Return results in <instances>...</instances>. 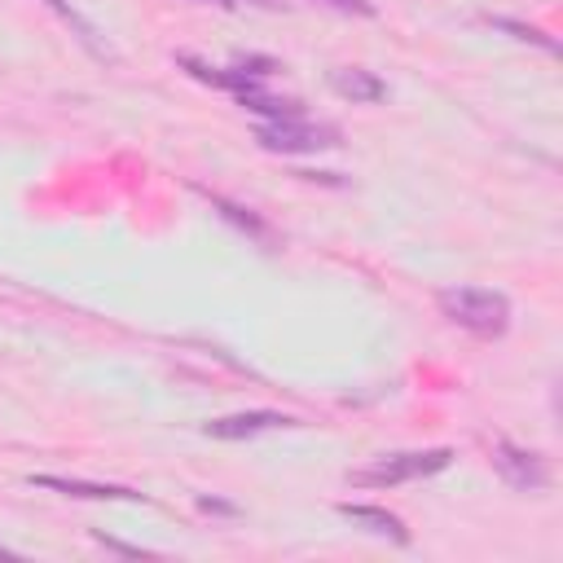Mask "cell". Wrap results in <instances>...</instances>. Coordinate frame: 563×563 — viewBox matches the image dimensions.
<instances>
[{"instance_id": "cell-11", "label": "cell", "mask_w": 563, "mask_h": 563, "mask_svg": "<svg viewBox=\"0 0 563 563\" xmlns=\"http://www.w3.org/2000/svg\"><path fill=\"white\" fill-rule=\"evenodd\" d=\"M216 207H220V216H229V220H233V224H242L246 233H255V238H264V233H268V229H264L246 207H233V202H224V198H216Z\"/></svg>"}, {"instance_id": "cell-7", "label": "cell", "mask_w": 563, "mask_h": 563, "mask_svg": "<svg viewBox=\"0 0 563 563\" xmlns=\"http://www.w3.org/2000/svg\"><path fill=\"white\" fill-rule=\"evenodd\" d=\"M339 515H347V519H352V523H361L365 532L387 537V541H396V545H405V541H409V528H405L391 510H383V506H352V501H343V506H339Z\"/></svg>"}, {"instance_id": "cell-1", "label": "cell", "mask_w": 563, "mask_h": 563, "mask_svg": "<svg viewBox=\"0 0 563 563\" xmlns=\"http://www.w3.org/2000/svg\"><path fill=\"white\" fill-rule=\"evenodd\" d=\"M440 312L453 325H462L479 339H497L510 325V299L501 290H488V286H449V290H440Z\"/></svg>"}, {"instance_id": "cell-5", "label": "cell", "mask_w": 563, "mask_h": 563, "mask_svg": "<svg viewBox=\"0 0 563 563\" xmlns=\"http://www.w3.org/2000/svg\"><path fill=\"white\" fill-rule=\"evenodd\" d=\"M282 427H295L290 413H273V409H251V413H229V418H211L202 431L211 440H251L260 431H282Z\"/></svg>"}, {"instance_id": "cell-3", "label": "cell", "mask_w": 563, "mask_h": 563, "mask_svg": "<svg viewBox=\"0 0 563 563\" xmlns=\"http://www.w3.org/2000/svg\"><path fill=\"white\" fill-rule=\"evenodd\" d=\"M255 141L273 154H317V150H334L339 145V128L330 123H308L303 114L295 119H268L255 128Z\"/></svg>"}, {"instance_id": "cell-8", "label": "cell", "mask_w": 563, "mask_h": 563, "mask_svg": "<svg viewBox=\"0 0 563 563\" xmlns=\"http://www.w3.org/2000/svg\"><path fill=\"white\" fill-rule=\"evenodd\" d=\"M330 88H334L339 97H347V101H383V97H387L383 79H374L369 70H356V66L330 70Z\"/></svg>"}, {"instance_id": "cell-6", "label": "cell", "mask_w": 563, "mask_h": 563, "mask_svg": "<svg viewBox=\"0 0 563 563\" xmlns=\"http://www.w3.org/2000/svg\"><path fill=\"white\" fill-rule=\"evenodd\" d=\"M31 484L66 497H88V501H145V493L123 484H92V479H62V475H31Z\"/></svg>"}, {"instance_id": "cell-4", "label": "cell", "mask_w": 563, "mask_h": 563, "mask_svg": "<svg viewBox=\"0 0 563 563\" xmlns=\"http://www.w3.org/2000/svg\"><path fill=\"white\" fill-rule=\"evenodd\" d=\"M493 466H497V475H501L510 488H519V493H537V488L550 484L545 462H541L532 449H519V444H510V440H501V444L493 449Z\"/></svg>"}, {"instance_id": "cell-2", "label": "cell", "mask_w": 563, "mask_h": 563, "mask_svg": "<svg viewBox=\"0 0 563 563\" xmlns=\"http://www.w3.org/2000/svg\"><path fill=\"white\" fill-rule=\"evenodd\" d=\"M453 462L449 449H422V453H387L361 471H347L352 484L361 488H391V484H405V479H422V475H435Z\"/></svg>"}, {"instance_id": "cell-10", "label": "cell", "mask_w": 563, "mask_h": 563, "mask_svg": "<svg viewBox=\"0 0 563 563\" xmlns=\"http://www.w3.org/2000/svg\"><path fill=\"white\" fill-rule=\"evenodd\" d=\"M44 4H48V9H53V13H57V18H62V22L70 26V31H75V40H79V44H84L88 53H97V57H106V48H101V40H97V26H92L88 18H79L70 0H44Z\"/></svg>"}, {"instance_id": "cell-12", "label": "cell", "mask_w": 563, "mask_h": 563, "mask_svg": "<svg viewBox=\"0 0 563 563\" xmlns=\"http://www.w3.org/2000/svg\"><path fill=\"white\" fill-rule=\"evenodd\" d=\"M0 559H13V550H4V545H0Z\"/></svg>"}, {"instance_id": "cell-9", "label": "cell", "mask_w": 563, "mask_h": 563, "mask_svg": "<svg viewBox=\"0 0 563 563\" xmlns=\"http://www.w3.org/2000/svg\"><path fill=\"white\" fill-rule=\"evenodd\" d=\"M238 101H242V110H251V114H264V119H295V114H303V110H299V101H286V97H268L264 88L238 92Z\"/></svg>"}]
</instances>
